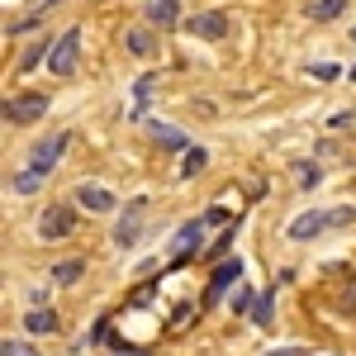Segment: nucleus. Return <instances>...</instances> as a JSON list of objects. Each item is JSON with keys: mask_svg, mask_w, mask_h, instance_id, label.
<instances>
[{"mask_svg": "<svg viewBox=\"0 0 356 356\" xmlns=\"http://www.w3.org/2000/svg\"><path fill=\"white\" fill-rule=\"evenodd\" d=\"M76 53H81V29H67L53 43V53H48V67H53L57 76H72L76 72Z\"/></svg>", "mask_w": 356, "mask_h": 356, "instance_id": "1", "label": "nucleus"}, {"mask_svg": "<svg viewBox=\"0 0 356 356\" xmlns=\"http://www.w3.org/2000/svg\"><path fill=\"white\" fill-rule=\"evenodd\" d=\"M48 114V100L43 95H19V100H5V119L10 124H33Z\"/></svg>", "mask_w": 356, "mask_h": 356, "instance_id": "2", "label": "nucleus"}, {"mask_svg": "<svg viewBox=\"0 0 356 356\" xmlns=\"http://www.w3.org/2000/svg\"><path fill=\"white\" fill-rule=\"evenodd\" d=\"M143 209H147V200H129V209H124V219L114 228V243L119 247H134L138 233H143Z\"/></svg>", "mask_w": 356, "mask_h": 356, "instance_id": "3", "label": "nucleus"}, {"mask_svg": "<svg viewBox=\"0 0 356 356\" xmlns=\"http://www.w3.org/2000/svg\"><path fill=\"white\" fill-rule=\"evenodd\" d=\"M204 228H209V219H191L181 233H176V243H171V261H186L195 247L204 243Z\"/></svg>", "mask_w": 356, "mask_h": 356, "instance_id": "4", "label": "nucleus"}, {"mask_svg": "<svg viewBox=\"0 0 356 356\" xmlns=\"http://www.w3.org/2000/svg\"><path fill=\"white\" fill-rule=\"evenodd\" d=\"M186 29H191L195 38H223V33H228V15H223V10H204V15H195Z\"/></svg>", "mask_w": 356, "mask_h": 356, "instance_id": "5", "label": "nucleus"}, {"mask_svg": "<svg viewBox=\"0 0 356 356\" xmlns=\"http://www.w3.org/2000/svg\"><path fill=\"white\" fill-rule=\"evenodd\" d=\"M62 152H67V134H53V138H43V143L33 147V166H38V171H53Z\"/></svg>", "mask_w": 356, "mask_h": 356, "instance_id": "6", "label": "nucleus"}, {"mask_svg": "<svg viewBox=\"0 0 356 356\" xmlns=\"http://www.w3.org/2000/svg\"><path fill=\"white\" fill-rule=\"evenodd\" d=\"M72 228H76V214H72V209H48L43 223H38V233H43V238H67Z\"/></svg>", "mask_w": 356, "mask_h": 356, "instance_id": "7", "label": "nucleus"}, {"mask_svg": "<svg viewBox=\"0 0 356 356\" xmlns=\"http://www.w3.org/2000/svg\"><path fill=\"white\" fill-rule=\"evenodd\" d=\"M76 200H81V209H90V214H110L114 204H119L105 186H81V191H76Z\"/></svg>", "mask_w": 356, "mask_h": 356, "instance_id": "8", "label": "nucleus"}, {"mask_svg": "<svg viewBox=\"0 0 356 356\" xmlns=\"http://www.w3.org/2000/svg\"><path fill=\"white\" fill-rule=\"evenodd\" d=\"M147 19L157 29H176L181 24V0H147Z\"/></svg>", "mask_w": 356, "mask_h": 356, "instance_id": "9", "label": "nucleus"}, {"mask_svg": "<svg viewBox=\"0 0 356 356\" xmlns=\"http://www.w3.org/2000/svg\"><path fill=\"white\" fill-rule=\"evenodd\" d=\"M323 228H328V214H300V219L290 223V238H295V243H309V238H318Z\"/></svg>", "mask_w": 356, "mask_h": 356, "instance_id": "10", "label": "nucleus"}, {"mask_svg": "<svg viewBox=\"0 0 356 356\" xmlns=\"http://www.w3.org/2000/svg\"><path fill=\"white\" fill-rule=\"evenodd\" d=\"M152 138L162 143L166 152H191V143H186V134H181V129H171V124H152Z\"/></svg>", "mask_w": 356, "mask_h": 356, "instance_id": "11", "label": "nucleus"}, {"mask_svg": "<svg viewBox=\"0 0 356 356\" xmlns=\"http://www.w3.org/2000/svg\"><path fill=\"white\" fill-rule=\"evenodd\" d=\"M238 275H243V266H238V257H228V261H223L219 271H214V280H209V295H223V290H228V285H233Z\"/></svg>", "mask_w": 356, "mask_h": 356, "instance_id": "12", "label": "nucleus"}, {"mask_svg": "<svg viewBox=\"0 0 356 356\" xmlns=\"http://www.w3.org/2000/svg\"><path fill=\"white\" fill-rule=\"evenodd\" d=\"M342 10H347V0H314V5H309V19L328 24V19H337Z\"/></svg>", "mask_w": 356, "mask_h": 356, "instance_id": "13", "label": "nucleus"}, {"mask_svg": "<svg viewBox=\"0 0 356 356\" xmlns=\"http://www.w3.org/2000/svg\"><path fill=\"white\" fill-rule=\"evenodd\" d=\"M24 328L29 332H57V314H53V309H48V314H43V309H33V314L24 318Z\"/></svg>", "mask_w": 356, "mask_h": 356, "instance_id": "14", "label": "nucleus"}, {"mask_svg": "<svg viewBox=\"0 0 356 356\" xmlns=\"http://www.w3.org/2000/svg\"><path fill=\"white\" fill-rule=\"evenodd\" d=\"M38 186H43V171H38V166H29V171L15 176V191H19V195H33Z\"/></svg>", "mask_w": 356, "mask_h": 356, "instance_id": "15", "label": "nucleus"}, {"mask_svg": "<svg viewBox=\"0 0 356 356\" xmlns=\"http://www.w3.org/2000/svg\"><path fill=\"white\" fill-rule=\"evenodd\" d=\"M271 309H275V295H257V309H252V323H271Z\"/></svg>", "mask_w": 356, "mask_h": 356, "instance_id": "16", "label": "nucleus"}, {"mask_svg": "<svg viewBox=\"0 0 356 356\" xmlns=\"http://www.w3.org/2000/svg\"><path fill=\"white\" fill-rule=\"evenodd\" d=\"M129 53H152V33H147V29H134V33H129Z\"/></svg>", "mask_w": 356, "mask_h": 356, "instance_id": "17", "label": "nucleus"}, {"mask_svg": "<svg viewBox=\"0 0 356 356\" xmlns=\"http://www.w3.org/2000/svg\"><path fill=\"white\" fill-rule=\"evenodd\" d=\"M204 162H209V157H204V147H191V152H186V162H181V176H195Z\"/></svg>", "mask_w": 356, "mask_h": 356, "instance_id": "18", "label": "nucleus"}, {"mask_svg": "<svg viewBox=\"0 0 356 356\" xmlns=\"http://www.w3.org/2000/svg\"><path fill=\"white\" fill-rule=\"evenodd\" d=\"M257 290H247V285H238V295H233V314H252L257 309V300H252Z\"/></svg>", "mask_w": 356, "mask_h": 356, "instance_id": "19", "label": "nucleus"}, {"mask_svg": "<svg viewBox=\"0 0 356 356\" xmlns=\"http://www.w3.org/2000/svg\"><path fill=\"white\" fill-rule=\"evenodd\" d=\"M295 186H304V191H309V186H318V166L300 162V166H295Z\"/></svg>", "mask_w": 356, "mask_h": 356, "instance_id": "20", "label": "nucleus"}, {"mask_svg": "<svg viewBox=\"0 0 356 356\" xmlns=\"http://www.w3.org/2000/svg\"><path fill=\"white\" fill-rule=\"evenodd\" d=\"M48 53H53L48 43H33V48H29V53H24V72H29V67H38V62H43V57H48Z\"/></svg>", "mask_w": 356, "mask_h": 356, "instance_id": "21", "label": "nucleus"}, {"mask_svg": "<svg viewBox=\"0 0 356 356\" xmlns=\"http://www.w3.org/2000/svg\"><path fill=\"white\" fill-rule=\"evenodd\" d=\"M0 356H38V347H29V342H5Z\"/></svg>", "mask_w": 356, "mask_h": 356, "instance_id": "22", "label": "nucleus"}, {"mask_svg": "<svg viewBox=\"0 0 356 356\" xmlns=\"http://www.w3.org/2000/svg\"><path fill=\"white\" fill-rule=\"evenodd\" d=\"M76 275H81V261H62L57 266V280H76Z\"/></svg>", "mask_w": 356, "mask_h": 356, "instance_id": "23", "label": "nucleus"}, {"mask_svg": "<svg viewBox=\"0 0 356 356\" xmlns=\"http://www.w3.org/2000/svg\"><path fill=\"white\" fill-rule=\"evenodd\" d=\"M347 219H356V209H332L328 214V223H347Z\"/></svg>", "mask_w": 356, "mask_h": 356, "instance_id": "24", "label": "nucleus"}, {"mask_svg": "<svg viewBox=\"0 0 356 356\" xmlns=\"http://www.w3.org/2000/svg\"><path fill=\"white\" fill-rule=\"evenodd\" d=\"M266 356H309L304 347H280V352H266Z\"/></svg>", "mask_w": 356, "mask_h": 356, "instance_id": "25", "label": "nucleus"}, {"mask_svg": "<svg viewBox=\"0 0 356 356\" xmlns=\"http://www.w3.org/2000/svg\"><path fill=\"white\" fill-rule=\"evenodd\" d=\"M352 81H356V67H352Z\"/></svg>", "mask_w": 356, "mask_h": 356, "instance_id": "26", "label": "nucleus"}, {"mask_svg": "<svg viewBox=\"0 0 356 356\" xmlns=\"http://www.w3.org/2000/svg\"><path fill=\"white\" fill-rule=\"evenodd\" d=\"M124 356H138V352H124Z\"/></svg>", "mask_w": 356, "mask_h": 356, "instance_id": "27", "label": "nucleus"}, {"mask_svg": "<svg viewBox=\"0 0 356 356\" xmlns=\"http://www.w3.org/2000/svg\"><path fill=\"white\" fill-rule=\"evenodd\" d=\"M352 33H356V29H352Z\"/></svg>", "mask_w": 356, "mask_h": 356, "instance_id": "28", "label": "nucleus"}]
</instances>
